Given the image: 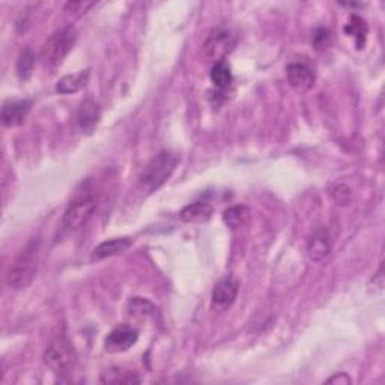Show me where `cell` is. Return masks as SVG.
<instances>
[{
	"label": "cell",
	"mask_w": 385,
	"mask_h": 385,
	"mask_svg": "<svg viewBox=\"0 0 385 385\" xmlns=\"http://www.w3.org/2000/svg\"><path fill=\"white\" fill-rule=\"evenodd\" d=\"M232 47H234V36L230 35V32L226 31V29L218 27V29H214V31L206 38V43L204 45L205 56L214 63L223 62L225 57L230 53V50H232Z\"/></svg>",
	"instance_id": "6"
},
{
	"label": "cell",
	"mask_w": 385,
	"mask_h": 385,
	"mask_svg": "<svg viewBox=\"0 0 385 385\" xmlns=\"http://www.w3.org/2000/svg\"><path fill=\"white\" fill-rule=\"evenodd\" d=\"M96 2H84V0H75V2H68L65 5V13H68L73 17H82L93 8Z\"/></svg>",
	"instance_id": "23"
},
{
	"label": "cell",
	"mask_w": 385,
	"mask_h": 385,
	"mask_svg": "<svg viewBox=\"0 0 385 385\" xmlns=\"http://www.w3.org/2000/svg\"><path fill=\"white\" fill-rule=\"evenodd\" d=\"M77 41V31L75 27L68 24L61 29H57L54 33L47 38L41 48V61L47 68H56L57 65L62 63L68 53L73 50Z\"/></svg>",
	"instance_id": "2"
},
{
	"label": "cell",
	"mask_w": 385,
	"mask_h": 385,
	"mask_svg": "<svg viewBox=\"0 0 385 385\" xmlns=\"http://www.w3.org/2000/svg\"><path fill=\"white\" fill-rule=\"evenodd\" d=\"M330 41H331L330 31H329V29H325V27H321V29H317V31L313 33L312 45L316 48L317 52H321V50H325V48L330 45Z\"/></svg>",
	"instance_id": "24"
},
{
	"label": "cell",
	"mask_w": 385,
	"mask_h": 385,
	"mask_svg": "<svg viewBox=\"0 0 385 385\" xmlns=\"http://www.w3.org/2000/svg\"><path fill=\"white\" fill-rule=\"evenodd\" d=\"M31 107H32V101L29 100L6 101L2 107V114H0L3 127L13 128L22 125L27 116V113L31 112Z\"/></svg>",
	"instance_id": "11"
},
{
	"label": "cell",
	"mask_w": 385,
	"mask_h": 385,
	"mask_svg": "<svg viewBox=\"0 0 385 385\" xmlns=\"http://www.w3.org/2000/svg\"><path fill=\"white\" fill-rule=\"evenodd\" d=\"M330 197L340 206H348L352 202V190L345 184H333L329 188Z\"/></svg>",
	"instance_id": "22"
},
{
	"label": "cell",
	"mask_w": 385,
	"mask_h": 385,
	"mask_svg": "<svg viewBox=\"0 0 385 385\" xmlns=\"http://www.w3.org/2000/svg\"><path fill=\"white\" fill-rule=\"evenodd\" d=\"M370 285H373V294H379L382 292V289H384V266L381 264L379 269H378V273L373 275V278L370 280Z\"/></svg>",
	"instance_id": "25"
},
{
	"label": "cell",
	"mask_w": 385,
	"mask_h": 385,
	"mask_svg": "<svg viewBox=\"0 0 385 385\" xmlns=\"http://www.w3.org/2000/svg\"><path fill=\"white\" fill-rule=\"evenodd\" d=\"M239 292V285L232 277H225L214 286L213 298H211V304H213L214 310H227L236 300Z\"/></svg>",
	"instance_id": "8"
},
{
	"label": "cell",
	"mask_w": 385,
	"mask_h": 385,
	"mask_svg": "<svg viewBox=\"0 0 385 385\" xmlns=\"http://www.w3.org/2000/svg\"><path fill=\"white\" fill-rule=\"evenodd\" d=\"M35 66V53L31 48H24L22 54L18 56L17 61V75L20 77V80H27L32 75Z\"/></svg>",
	"instance_id": "20"
},
{
	"label": "cell",
	"mask_w": 385,
	"mask_h": 385,
	"mask_svg": "<svg viewBox=\"0 0 385 385\" xmlns=\"http://www.w3.org/2000/svg\"><path fill=\"white\" fill-rule=\"evenodd\" d=\"M211 217H213V206L208 202H192L179 213V218L186 223H205Z\"/></svg>",
	"instance_id": "14"
},
{
	"label": "cell",
	"mask_w": 385,
	"mask_h": 385,
	"mask_svg": "<svg viewBox=\"0 0 385 385\" xmlns=\"http://www.w3.org/2000/svg\"><path fill=\"white\" fill-rule=\"evenodd\" d=\"M100 381L103 384H139L140 382L136 373L125 369H119V368H112L104 370L101 373Z\"/></svg>",
	"instance_id": "18"
},
{
	"label": "cell",
	"mask_w": 385,
	"mask_h": 385,
	"mask_svg": "<svg viewBox=\"0 0 385 385\" xmlns=\"http://www.w3.org/2000/svg\"><path fill=\"white\" fill-rule=\"evenodd\" d=\"M333 238L326 227H317L307 241V255L310 261L321 262L331 253Z\"/></svg>",
	"instance_id": "9"
},
{
	"label": "cell",
	"mask_w": 385,
	"mask_h": 385,
	"mask_svg": "<svg viewBox=\"0 0 385 385\" xmlns=\"http://www.w3.org/2000/svg\"><path fill=\"white\" fill-rule=\"evenodd\" d=\"M326 382H329V384H333V382H337V384H351V378L346 373H339V375H334L333 378L326 379Z\"/></svg>",
	"instance_id": "26"
},
{
	"label": "cell",
	"mask_w": 385,
	"mask_h": 385,
	"mask_svg": "<svg viewBox=\"0 0 385 385\" xmlns=\"http://www.w3.org/2000/svg\"><path fill=\"white\" fill-rule=\"evenodd\" d=\"M96 206L98 205H96V199L92 192H83V195L75 196L63 214V227L68 232L80 230L88 225V221L95 214Z\"/></svg>",
	"instance_id": "5"
},
{
	"label": "cell",
	"mask_w": 385,
	"mask_h": 385,
	"mask_svg": "<svg viewBox=\"0 0 385 385\" xmlns=\"http://www.w3.org/2000/svg\"><path fill=\"white\" fill-rule=\"evenodd\" d=\"M286 75L289 84H291L296 92L301 93L309 92L316 82L313 70L305 63H291L286 68Z\"/></svg>",
	"instance_id": "10"
},
{
	"label": "cell",
	"mask_w": 385,
	"mask_h": 385,
	"mask_svg": "<svg viewBox=\"0 0 385 385\" xmlns=\"http://www.w3.org/2000/svg\"><path fill=\"white\" fill-rule=\"evenodd\" d=\"M75 351L68 337L61 334L48 343L44 352V363L50 370L59 377H68L75 369Z\"/></svg>",
	"instance_id": "3"
},
{
	"label": "cell",
	"mask_w": 385,
	"mask_h": 385,
	"mask_svg": "<svg viewBox=\"0 0 385 385\" xmlns=\"http://www.w3.org/2000/svg\"><path fill=\"white\" fill-rule=\"evenodd\" d=\"M131 246H133V239L128 236L112 238L107 241H103L101 244H98L92 250L91 259L93 262L104 261V259H107V257H113V256L125 253Z\"/></svg>",
	"instance_id": "12"
},
{
	"label": "cell",
	"mask_w": 385,
	"mask_h": 385,
	"mask_svg": "<svg viewBox=\"0 0 385 385\" xmlns=\"http://www.w3.org/2000/svg\"><path fill=\"white\" fill-rule=\"evenodd\" d=\"M343 32L346 35L352 36L355 40V45H357V50H361L365 44V40H368V33H369V26L365 24L361 17L358 15H352L351 20L348 22L343 27Z\"/></svg>",
	"instance_id": "16"
},
{
	"label": "cell",
	"mask_w": 385,
	"mask_h": 385,
	"mask_svg": "<svg viewBox=\"0 0 385 385\" xmlns=\"http://www.w3.org/2000/svg\"><path fill=\"white\" fill-rule=\"evenodd\" d=\"M130 315L134 317H139V319H146V317L152 316L156 312V307L149 300H143V298H134L130 301Z\"/></svg>",
	"instance_id": "21"
},
{
	"label": "cell",
	"mask_w": 385,
	"mask_h": 385,
	"mask_svg": "<svg viewBox=\"0 0 385 385\" xmlns=\"http://www.w3.org/2000/svg\"><path fill=\"white\" fill-rule=\"evenodd\" d=\"M178 165V158L170 151H161L153 157L140 175V186L146 191L160 188L172 176Z\"/></svg>",
	"instance_id": "4"
},
{
	"label": "cell",
	"mask_w": 385,
	"mask_h": 385,
	"mask_svg": "<svg viewBox=\"0 0 385 385\" xmlns=\"http://www.w3.org/2000/svg\"><path fill=\"white\" fill-rule=\"evenodd\" d=\"M75 122L84 134H92L100 122V107L92 100H84L75 114Z\"/></svg>",
	"instance_id": "13"
},
{
	"label": "cell",
	"mask_w": 385,
	"mask_h": 385,
	"mask_svg": "<svg viewBox=\"0 0 385 385\" xmlns=\"http://www.w3.org/2000/svg\"><path fill=\"white\" fill-rule=\"evenodd\" d=\"M211 82L220 92H225L232 83V73L225 61L214 63L213 70H211Z\"/></svg>",
	"instance_id": "19"
},
{
	"label": "cell",
	"mask_w": 385,
	"mask_h": 385,
	"mask_svg": "<svg viewBox=\"0 0 385 385\" xmlns=\"http://www.w3.org/2000/svg\"><path fill=\"white\" fill-rule=\"evenodd\" d=\"M250 218H252V213L246 205L230 206L223 213L225 225L230 229H241L248 223Z\"/></svg>",
	"instance_id": "17"
},
{
	"label": "cell",
	"mask_w": 385,
	"mask_h": 385,
	"mask_svg": "<svg viewBox=\"0 0 385 385\" xmlns=\"http://www.w3.org/2000/svg\"><path fill=\"white\" fill-rule=\"evenodd\" d=\"M40 250L41 241L33 238L18 252L6 274V283L9 287L14 291H22V289L31 286L38 273V266H40Z\"/></svg>",
	"instance_id": "1"
},
{
	"label": "cell",
	"mask_w": 385,
	"mask_h": 385,
	"mask_svg": "<svg viewBox=\"0 0 385 385\" xmlns=\"http://www.w3.org/2000/svg\"><path fill=\"white\" fill-rule=\"evenodd\" d=\"M89 82V71H80L77 74H68L63 75L62 79L56 84V92L62 95H71L82 91L86 88V84Z\"/></svg>",
	"instance_id": "15"
},
{
	"label": "cell",
	"mask_w": 385,
	"mask_h": 385,
	"mask_svg": "<svg viewBox=\"0 0 385 385\" xmlns=\"http://www.w3.org/2000/svg\"><path fill=\"white\" fill-rule=\"evenodd\" d=\"M139 340V331L133 326L123 324L112 330L104 340V348L107 352L118 354L128 351Z\"/></svg>",
	"instance_id": "7"
}]
</instances>
